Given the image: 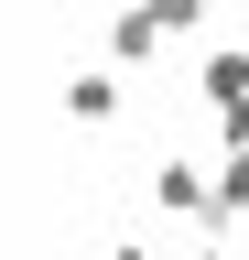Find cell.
I'll return each mask as SVG.
<instances>
[{"instance_id": "1", "label": "cell", "mask_w": 249, "mask_h": 260, "mask_svg": "<svg viewBox=\"0 0 249 260\" xmlns=\"http://www.w3.org/2000/svg\"><path fill=\"white\" fill-rule=\"evenodd\" d=\"M65 98H76V119H109V109H119V87H109V76H76Z\"/></svg>"}]
</instances>
